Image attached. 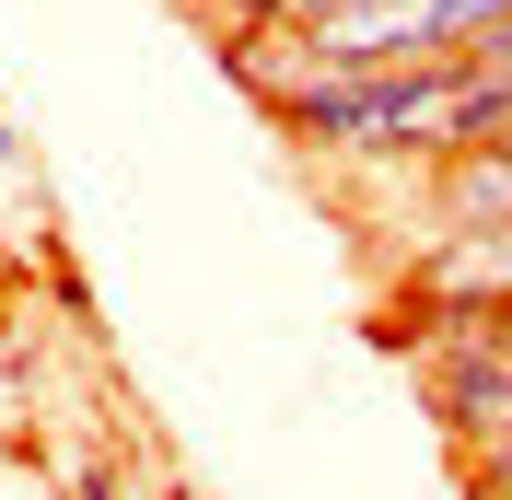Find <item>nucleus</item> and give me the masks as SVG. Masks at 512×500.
I'll use <instances>...</instances> for the list:
<instances>
[{"label": "nucleus", "instance_id": "3", "mask_svg": "<svg viewBox=\"0 0 512 500\" xmlns=\"http://www.w3.org/2000/svg\"><path fill=\"white\" fill-rule=\"evenodd\" d=\"M82 500H117V477H94V489H82Z\"/></svg>", "mask_w": 512, "mask_h": 500}, {"label": "nucleus", "instance_id": "2", "mask_svg": "<svg viewBox=\"0 0 512 500\" xmlns=\"http://www.w3.org/2000/svg\"><path fill=\"white\" fill-rule=\"evenodd\" d=\"M478 59H512V24H501V35H489V47H478Z\"/></svg>", "mask_w": 512, "mask_h": 500}, {"label": "nucleus", "instance_id": "1", "mask_svg": "<svg viewBox=\"0 0 512 500\" xmlns=\"http://www.w3.org/2000/svg\"><path fill=\"white\" fill-rule=\"evenodd\" d=\"M466 477H478V500H512V442H489V454H466Z\"/></svg>", "mask_w": 512, "mask_h": 500}, {"label": "nucleus", "instance_id": "4", "mask_svg": "<svg viewBox=\"0 0 512 500\" xmlns=\"http://www.w3.org/2000/svg\"><path fill=\"white\" fill-rule=\"evenodd\" d=\"M0 152H12V128H0Z\"/></svg>", "mask_w": 512, "mask_h": 500}, {"label": "nucleus", "instance_id": "5", "mask_svg": "<svg viewBox=\"0 0 512 500\" xmlns=\"http://www.w3.org/2000/svg\"><path fill=\"white\" fill-rule=\"evenodd\" d=\"M210 12H233V0H210Z\"/></svg>", "mask_w": 512, "mask_h": 500}]
</instances>
